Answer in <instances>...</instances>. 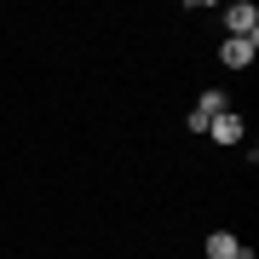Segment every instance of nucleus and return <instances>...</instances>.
Listing matches in <instances>:
<instances>
[{
    "label": "nucleus",
    "instance_id": "f257e3e1",
    "mask_svg": "<svg viewBox=\"0 0 259 259\" xmlns=\"http://www.w3.org/2000/svg\"><path fill=\"white\" fill-rule=\"evenodd\" d=\"M225 29H231V40H253L259 35V12L248 0H236V6H225Z\"/></svg>",
    "mask_w": 259,
    "mask_h": 259
},
{
    "label": "nucleus",
    "instance_id": "f03ea898",
    "mask_svg": "<svg viewBox=\"0 0 259 259\" xmlns=\"http://www.w3.org/2000/svg\"><path fill=\"white\" fill-rule=\"evenodd\" d=\"M207 133H213L219 144H242V115H236V110H219V115L207 121Z\"/></svg>",
    "mask_w": 259,
    "mask_h": 259
},
{
    "label": "nucleus",
    "instance_id": "7ed1b4c3",
    "mask_svg": "<svg viewBox=\"0 0 259 259\" xmlns=\"http://www.w3.org/2000/svg\"><path fill=\"white\" fill-rule=\"evenodd\" d=\"M253 40H231V35H225V47H219V58H225V69H248L253 64Z\"/></svg>",
    "mask_w": 259,
    "mask_h": 259
},
{
    "label": "nucleus",
    "instance_id": "20e7f679",
    "mask_svg": "<svg viewBox=\"0 0 259 259\" xmlns=\"http://www.w3.org/2000/svg\"><path fill=\"white\" fill-rule=\"evenodd\" d=\"M202 253H207V259H242V242H236L231 231H213V236L202 242Z\"/></svg>",
    "mask_w": 259,
    "mask_h": 259
},
{
    "label": "nucleus",
    "instance_id": "39448f33",
    "mask_svg": "<svg viewBox=\"0 0 259 259\" xmlns=\"http://www.w3.org/2000/svg\"><path fill=\"white\" fill-rule=\"evenodd\" d=\"M219 110H231V98H225L219 87H207V93L196 98V115H202V121H213V115H219Z\"/></svg>",
    "mask_w": 259,
    "mask_h": 259
}]
</instances>
